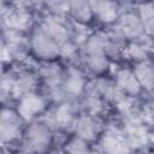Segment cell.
Masks as SVG:
<instances>
[{
    "instance_id": "obj_1",
    "label": "cell",
    "mask_w": 154,
    "mask_h": 154,
    "mask_svg": "<svg viewBox=\"0 0 154 154\" xmlns=\"http://www.w3.org/2000/svg\"><path fill=\"white\" fill-rule=\"evenodd\" d=\"M53 138V130L49 125L42 119H36L23 131L22 150L28 154H48Z\"/></svg>"
},
{
    "instance_id": "obj_2",
    "label": "cell",
    "mask_w": 154,
    "mask_h": 154,
    "mask_svg": "<svg viewBox=\"0 0 154 154\" xmlns=\"http://www.w3.org/2000/svg\"><path fill=\"white\" fill-rule=\"evenodd\" d=\"M28 2H0L4 18V29L30 34L35 26L34 16Z\"/></svg>"
},
{
    "instance_id": "obj_3",
    "label": "cell",
    "mask_w": 154,
    "mask_h": 154,
    "mask_svg": "<svg viewBox=\"0 0 154 154\" xmlns=\"http://www.w3.org/2000/svg\"><path fill=\"white\" fill-rule=\"evenodd\" d=\"M82 59L85 66L95 75L105 73L109 67V58L105 52L101 32L89 35L82 46Z\"/></svg>"
},
{
    "instance_id": "obj_4",
    "label": "cell",
    "mask_w": 154,
    "mask_h": 154,
    "mask_svg": "<svg viewBox=\"0 0 154 154\" xmlns=\"http://www.w3.org/2000/svg\"><path fill=\"white\" fill-rule=\"evenodd\" d=\"M30 52L37 59L47 63L60 58V46L47 35L38 25H35L29 34Z\"/></svg>"
},
{
    "instance_id": "obj_5",
    "label": "cell",
    "mask_w": 154,
    "mask_h": 154,
    "mask_svg": "<svg viewBox=\"0 0 154 154\" xmlns=\"http://www.w3.org/2000/svg\"><path fill=\"white\" fill-rule=\"evenodd\" d=\"M37 75L40 77V83L42 82V84L46 88V91H47L46 97L48 100L52 99V100H55L57 102L65 100L61 91L64 70L59 64L54 61H47L38 69Z\"/></svg>"
},
{
    "instance_id": "obj_6",
    "label": "cell",
    "mask_w": 154,
    "mask_h": 154,
    "mask_svg": "<svg viewBox=\"0 0 154 154\" xmlns=\"http://www.w3.org/2000/svg\"><path fill=\"white\" fill-rule=\"evenodd\" d=\"M48 101L45 95L31 91L17 100L14 109L25 124H30L47 111Z\"/></svg>"
},
{
    "instance_id": "obj_7",
    "label": "cell",
    "mask_w": 154,
    "mask_h": 154,
    "mask_svg": "<svg viewBox=\"0 0 154 154\" xmlns=\"http://www.w3.org/2000/svg\"><path fill=\"white\" fill-rule=\"evenodd\" d=\"M78 108L73 100H64L57 103V106L49 112L48 119L45 120L52 130H72L75 122L78 117Z\"/></svg>"
},
{
    "instance_id": "obj_8",
    "label": "cell",
    "mask_w": 154,
    "mask_h": 154,
    "mask_svg": "<svg viewBox=\"0 0 154 154\" xmlns=\"http://www.w3.org/2000/svg\"><path fill=\"white\" fill-rule=\"evenodd\" d=\"M24 122L14 108H0V143L7 144L22 138L24 131Z\"/></svg>"
},
{
    "instance_id": "obj_9",
    "label": "cell",
    "mask_w": 154,
    "mask_h": 154,
    "mask_svg": "<svg viewBox=\"0 0 154 154\" xmlns=\"http://www.w3.org/2000/svg\"><path fill=\"white\" fill-rule=\"evenodd\" d=\"M88 87L83 71L77 66H69L64 70L61 91L65 100H75L82 96Z\"/></svg>"
},
{
    "instance_id": "obj_10",
    "label": "cell",
    "mask_w": 154,
    "mask_h": 154,
    "mask_svg": "<svg viewBox=\"0 0 154 154\" xmlns=\"http://www.w3.org/2000/svg\"><path fill=\"white\" fill-rule=\"evenodd\" d=\"M37 25L60 46V49L65 45L73 41L72 31L70 26L66 24L65 18L55 17L52 14H46Z\"/></svg>"
},
{
    "instance_id": "obj_11",
    "label": "cell",
    "mask_w": 154,
    "mask_h": 154,
    "mask_svg": "<svg viewBox=\"0 0 154 154\" xmlns=\"http://www.w3.org/2000/svg\"><path fill=\"white\" fill-rule=\"evenodd\" d=\"M1 37L5 42L12 61H25L28 59L29 54L31 53L29 34L4 29V31L1 32Z\"/></svg>"
},
{
    "instance_id": "obj_12",
    "label": "cell",
    "mask_w": 154,
    "mask_h": 154,
    "mask_svg": "<svg viewBox=\"0 0 154 154\" xmlns=\"http://www.w3.org/2000/svg\"><path fill=\"white\" fill-rule=\"evenodd\" d=\"M72 130L76 137L85 141L87 143H90L97 141L105 129L100 117L79 113Z\"/></svg>"
},
{
    "instance_id": "obj_13",
    "label": "cell",
    "mask_w": 154,
    "mask_h": 154,
    "mask_svg": "<svg viewBox=\"0 0 154 154\" xmlns=\"http://www.w3.org/2000/svg\"><path fill=\"white\" fill-rule=\"evenodd\" d=\"M97 141L103 154H131V146L126 136L118 130H103Z\"/></svg>"
},
{
    "instance_id": "obj_14",
    "label": "cell",
    "mask_w": 154,
    "mask_h": 154,
    "mask_svg": "<svg viewBox=\"0 0 154 154\" xmlns=\"http://www.w3.org/2000/svg\"><path fill=\"white\" fill-rule=\"evenodd\" d=\"M114 26L118 29L122 36L129 41H135L146 36L144 29L137 16V12L134 11L120 12L118 20L114 23Z\"/></svg>"
},
{
    "instance_id": "obj_15",
    "label": "cell",
    "mask_w": 154,
    "mask_h": 154,
    "mask_svg": "<svg viewBox=\"0 0 154 154\" xmlns=\"http://www.w3.org/2000/svg\"><path fill=\"white\" fill-rule=\"evenodd\" d=\"M40 85V77L37 72L32 70H22L14 71V79L11 90V97L18 100L20 96L36 91Z\"/></svg>"
},
{
    "instance_id": "obj_16",
    "label": "cell",
    "mask_w": 154,
    "mask_h": 154,
    "mask_svg": "<svg viewBox=\"0 0 154 154\" xmlns=\"http://www.w3.org/2000/svg\"><path fill=\"white\" fill-rule=\"evenodd\" d=\"M93 18L105 25H113L120 14V5L114 1H89Z\"/></svg>"
},
{
    "instance_id": "obj_17",
    "label": "cell",
    "mask_w": 154,
    "mask_h": 154,
    "mask_svg": "<svg viewBox=\"0 0 154 154\" xmlns=\"http://www.w3.org/2000/svg\"><path fill=\"white\" fill-rule=\"evenodd\" d=\"M114 84L119 89V91L123 95H129V96H136L141 93L142 88L138 84L134 72L131 69L124 67L117 71L116 77H114Z\"/></svg>"
},
{
    "instance_id": "obj_18",
    "label": "cell",
    "mask_w": 154,
    "mask_h": 154,
    "mask_svg": "<svg viewBox=\"0 0 154 154\" xmlns=\"http://www.w3.org/2000/svg\"><path fill=\"white\" fill-rule=\"evenodd\" d=\"M147 36V35H146ZM150 48H152V41H150V37L147 36L146 40H144V36L138 38V40H135V41H131L130 45L125 46V49H124V53L130 58L132 59L134 61L138 63V61H142V60H146L148 59V54L150 52Z\"/></svg>"
},
{
    "instance_id": "obj_19",
    "label": "cell",
    "mask_w": 154,
    "mask_h": 154,
    "mask_svg": "<svg viewBox=\"0 0 154 154\" xmlns=\"http://www.w3.org/2000/svg\"><path fill=\"white\" fill-rule=\"evenodd\" d=\"M67 16L77 24H89L94 18L89 1H70Z\"/></svg>"
},
{
    "instance_id": "obj_20",
    "label": "cell",
    "mask_w": 154,
    "mask_h": 154,
    "mask_svg": "<svg viewBox=\"0 0 154 154\" xmlns=\"http://www.w3.org/2000/svg\"><path fill=\"white\" fill-rule=\"evenodd\" d=\"M132 72L142 89L152 91L153 89V64L149 59L135 64Z\"/></svg>"
},
{
    "instance_id": "obj_21",
    "label": "cell",
    "mask_w": 154,
    "mask_h": 154,
    "mask_svg": "<svg viewBox=\"0 0 154 154\" xmlns=\"http://www.w3.org/2000/svg\"><path fill=\"white\" fill-rule=\"evenodd\" d=\"M137 16L142 23V26L144 29V34L149 37L153 35V29H154V10H153V4H141L137 7Z\"/></svg>"
},
{
    "instance_id": "obj_22",
    "label": "cell",
    "mask_w": 154,
    "mask_h": 154,
    "mask_svg": "<svg viewBox=\"0 0 154 154\" xmlns=\"http://www.w3.org/2000/svg\"><path fill=\"white\" fill-rule=\"evenodd\" d=\"M64 154H94V153L90 149L89 143L75 136L66 143L64 148Z\"/></svg>"
},
{
    "instance_id": "obj_23",
    "label": "cell",
    "mask_w": 154,
    "mask_h": 154,
    "mask_svg": "<svg viewBox=\"0 0 154 154\" xmlns=\"http://www.w3.org/2000/svg\"><path fill=\"white\" fill-rule=\"evenodd\" d=\"M45 5L48 10V14L65 18L69 13V2L66 1H48L45 2Z\"/></svg>"
},
{
    "instance_id": "obj_24",
    "label": "cell",
    "mask_w": 154,
    "mask_h": 154,
    "mask_svg": "<svg viewBox=\"0 0 154 154\" xmlns=\"http://www.w3.org/2000/svg\"><path fill=\"white\" fill-rule=\"evenodd\" d=\"M4 31V18H2V12L0 10V34Z\"/></svg>"
},
{
    "instance_id": "obj_25",
    "label": "cell",
    "mask_w": 154,
    "mask_h": 154,
    "mask_svg": "<svg viewBox=\"0 0 154 154\" xmlns=\"http://www.w3.org/2000/svg\"><path fill=\"white\" fill-rule=\"evenodd\" d=\"M5 66H6V65L0 61V78L4 76V73H5V71H6V70H5Z\"/></svg>"
},
{
    "instance_id": "obj_26",
    "label": "cell",
    "mask_w": 154,
    "mask_h": 154,
    "mask_svg": "<svg viewBox=\"0 0 154 154\" xmlns=\"http://www.w3.org/2000/svg\"><path fill=\"white\" fill-rule=\"evenodd\" d=\"M16 154H28V153H25V152H23V150H20V152H18V153H16Z\"/></svg>"
}]
</instances>
